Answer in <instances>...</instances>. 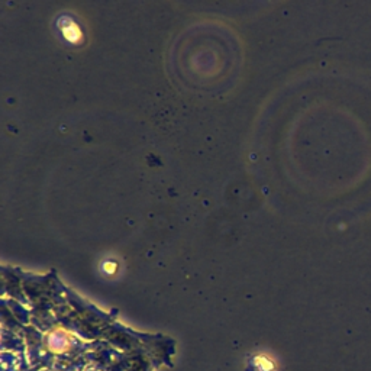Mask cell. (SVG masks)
<instances>
[{
  "mask_svg": "<svg viewBox=\"0 0 371 371\" xmlns=\"http://www.w3.org/2000/svg\"><path fill=\"white\" fill-rule=\"evenodd\" d=\"M60 31H61L63 37L69 42H71V44H77V42H80L83 40V32L80 27L73 19L67 18V16L61 18V21H60Z\"/></svg>",
  "mask_w": 371,
  "mask_h": 371,
  "instance_id": "6da1fadb",
  "label": "cell"
}]
</instances>
